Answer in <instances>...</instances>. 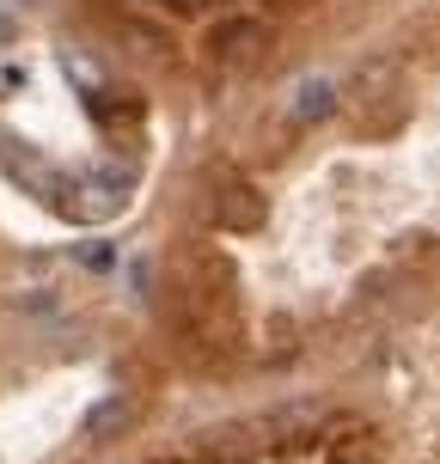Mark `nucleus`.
<instances>
[{"mask_svg":"<svg viewBox=\"0 0 440 464\" xmlns=\"http://www.w3.org/2000/svg\"><path fill=\"white\" fill-rule=\"evenodd\" d=\"M209 459H227V464H239V459H251L257 452V428L251 421H227L220 434H209V446H202Z\"/></svg>","mask_w":440,"mask_h":464,"instance_id":"obj_6","label":"nucleus"},{"mask_svg":"<svg viewBox=\"0 0 440 464\" xmlns=\"http://www.w3.org/2000/svg\"><path fill=\"white\" fill-rule=\"evenodd\" d=\"M13 31H19V24H13V13H0V44H6Z\"/></svg>","mask_w":440,"mask_h":464,"instance_id":"obj_10","label":"nucleus"},{"mask_svg":"<svg viewBox=\"0 0 440 464\" xmlns=\"http://www.w3.org/2000/svg\"><path fill=\"white\" fill-rule=\"evenodd\" d=\"M209 214H214V227H220V232H257L269 208H263V196H257L232 165H220L214 184H209Z\"/></svg>","mask_w":440,"mask_h":464,"instance_id":"obj_3","label":"nucleus"},{"mask_svg":"<svg viewBox=\"0 0 440 464\" xmlns=\"http://www.w3.org/2000/svg\"><path fill=\"white\" fill-rule=\"evenodd\" d=\"M171 6H209V0H171Z\"/></svg>","mask_w":440,"mask_h":464,"instance_id":"obj_11","label":"nucleus"},{"mask_svg":"<svg viewBox=\"0 0 440 464\" xmlns=\"http://www.w3.org/2000/svg\"><path fill=\"white\" fill-rule=\"evenodd\" d=\"M62 68L73 73V86H80V92H98V86H104V68H98L93 55H80V49H62Z\"/></svg>","mask_w":440,"mask_h":464,"instance_id":"obj_8","label":"nucleus"},{"mask_svg":"<svg viewBox=\"0 0 440 464\" xmlns=\"http://www.w3.org/2000/svg\"><path fill=\"white\" fill-rule=\"evenodd\" d=\"M269 49H276V37H269V24H263V19H227L209 37V62L220 73H251V68H263Z\"/></svg>","mask_w":440,"mask_h":464,"instance_id":"obj_2","label":"nucleus"},{"mask_svg":"<svg viewBox=\"0 0 440 464\" xmlns=\"http://www.w3.org/2000/svg\"><path fill=\"white\" fill-rule=\"evenodd\" d=\"M330 111H337V80H325V73H318V80H306L300 92L288 98V116H294L300 129H312V122H325Z\"/></svg>","mask_w":440,"mask_h":464,"instance_id":"obj_5","label":"nucleus"},{"mask_svg":"<svg viewBox=\"0 0 440 464\" xmlns=\"http://www.w3.org/2000/svg\"><path fill=\"white\" fill-rule=\"evenodd\" d=\"M80 263L104 276V269H116V251H111V245H80Z\"/></svg>","mask_w":440,"mask_h":464,"instance_id":"obj_9","label":"nucleus"},{"mask_svg":"<svg viewBox=\"0 0 440 464\" xmlns=\"http://www.w3.org/2000/svg\"><path fill=\"white\" fill-rule=\"evenodd\" d=\"M129 165H98V171H86V178H62V196H55V208L73 214V220H111V214H122V202H129Z\"/></svg>","mask_w":440,"mask_h":464,"instance_id":"obj_1","label":"nucleus"},{"mask_svg":"<svg viewBox=\"0 0 440 464\" xmlns=\"http://www.w3.org/2000/svg\"><path fill=\"white\" fill-rule=\"evenodd\" d=\"M129 421H135V403H129V397H104L93 416H86V434H93V440H111V434L129 428Z\"/></svg>","mask_w":440,"mask_h":464,"instance_id":"obj_7","label":"nucleus"},{"mask_svg":"<svg viewBox=\"0 0 440 464\" xmlns=\"http://www.w3.org/2000/svg\"><path fill=\"white\" fill-rule=\"evenodd\" d=\"M0 165H6V171H13L31 196H44V202H55V196H62V178H55V171H49V165L37 160L24 140H0Z\"/></svg>","mask_w":440,"mask_h":464,"instance_id":"obj_4","label":"nucleus"}]
</instances>
